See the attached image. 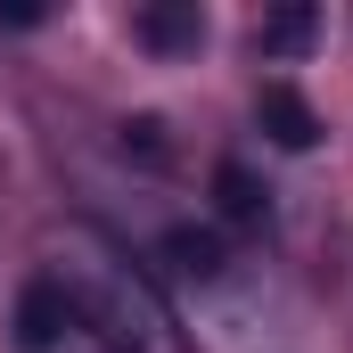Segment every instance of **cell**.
Returning <instances> with one entry per match:
<instances>
[{
  "label": "cell",
  "instance_id": "1",
  "mask_svg": "<svg viewBox=\"0 0 353 353\" xmlns=\"http://www.w3.org/2000/svg\"><path fill=\"white\" fill-rule=\"evenodd\" d=\"M58 288L74 296V321H83L107 353H173L157 296H148L123 263H107V255H74V263L58 271Z\"/></svg>",
  "mask_w": 353,
  "mask_h": 353
},
{
  "label": "cell",
  "instance_id": "2",
  "mask_svg": "<svg viewBox=\"0 0 353 353\" xmlns=\"http://www.w3.org/2000/svg\"><path fill=\"white\" fill-rule=\"evenodd\" d=\"M74 329H83V321H74V296H66L58 279H33L25 304H17V345L25 353H58Z\"/></svg>",
  "mask_w": 353,
  "mask_h": 353
},
{
  "label": "cell",
  "instance_id": "3",
  "mask_svg": "<svg viewBox=\"0 0 353 353\" xmlns=\"http://www.w3.org/2000/svg\"><path fill=\"white\" fill-rule=\"evenodd\" d=\"M255 123H263L271 148H312L321 140V115H312V99L288 83H263V99H255Z\"/></svg>",
  "mask_w": 353,
  "mask_h": 353
},
{
  "label": "cell",
  "instance_id": "4",
  "mask_svg": "<svg viewBox=\"0 0 353 353\" xmlns=\"http://www.w3.org/2000/svg\"><path fill=\"white\" fill-rule=\"evenodd\" d=\"M165 271H173V279H189V288H214V279L230 271V247H222V230H197V222L165 230Z\"/></svg>",
  "mask_w": 353,
  "mask_h": 353
},
{
  "label": "cell",
  "instance_id": "5",
  "mask_svg": "<svg viewBox=\"0 0 353 353\" xmlns=\"http://www.w3.org/2000/svg\"><path fill=\"white\" fill-rule=\"evenodd\" d=\"M132 33H140L148 50H165V58H189V50L205 41V8H197V0H157V8L132 17Z\"/></svg>",
  "mask_w": 353,
  "mask_h": 353
},
{
  "label": "cell",
  "instance_id": "6",
  "mask_svg": "<svg viewBox=\"0 0 353 353\" xmlns=\"http://www.w3.org/2000/svg\"><path fill=\"white\" fill-rule=\"evenodd\" d=\"M214 205H222V222H239V230H255V222L271 214V189H263L255 173H247L239 157H230V165H214Z\"/></svg>",
  "mask_w": 353,
  "mask_h": 353
},
{
  "label": "cell",
  "instance_id": "7",
  "mask_svg": "<svg viewBox=\"0 0 353 353\" xmlns=\"http://www.w3.org/2000/svg\"><path fill=\"white\" fill-rule=\"evenodd\" d=\"M255 41H263V58H304V50L321 41V8H304V0L271 8L263 25H255Z\"/></svg>",
  "mask_w": 353,
  "mask_h": 353
},
{
  "label": "cell",
  "instance_id": "8",
  "mask_svg": "<svg viewBox=\"0 0 353 353\" xmlns=\"http://www.w3.org/2000/svg\"><path fill=\"white\" fill-rule=\"evenodd\" d=\"M123 157H140V165H173L165 115H132V123H123Z\"/></svg>",
  "mask_w": 353,
  "mask_h": 353
},
{
  "label": "cell",
  "instance_id": "9",
  "mask_svg": "<svg viewBox=\"0 0 353 353\" xmlns=\"http://www.w3.org/2000/svg\"><path fill=\"white\" fill-rule=\"evenodd\" d=\"M41 17H50V8H33V0H25V8H0V25H8V33H25V25H41Z\"/></svg>",
  "mask_w": 353,
  "mask_h": 353
}]
</instances>
